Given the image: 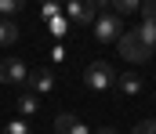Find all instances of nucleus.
I'll return each instance as SVG.
<instances>
[{
  "label": "nucleus",
  "instance_id": "ddd939ff",
  "mask_svg": "<svg viewBox=\"0 0 156 134\" xmlns=\"http://www.w3.org/2000/svg\"><path fill=\"white\" fill-rule=\"evenodd\" d=\"M4 134H33V127H29V120H11L4 127Z\"/></svg>",
  "mask_w": 156,
  "mask_h": 134
},
{
  "label": "nucleus",
  "instance_id": "6e6552de",
  "mask_svg": "<svg viewBox=\"0 0 156 134\" xmlns=\"http://www.w3.org/2000/svg\"><path fill=\"white\" fill-rule=\"evenodd\" d=\"M131 33H134L145 47H153V51H156V22H142V26H138V29H131Z\"/></svg>",
  "mask_w": 156,
  "mask_h": 134
},
{
  "label": "nucleus",
  "instance_id": "20e7f679",
  "mask_svg": "<svg viewBox=\"0 0 156 134\" xmlns=\"http://www.w3.org/2000/svg\"><path fill=\"white\" fill-rule=\"evenodd\" d=\"M94 36H98V44H109V40H120V33H123V18H116L113 11H102L98 18H94Z\"/></svg>",
  "mask_w": 156,
  "mask_h": 134
},
{
  "label": "nucleus",
  "instance_id": "a211bd4d",
  "mask_svg": "<svg viewBox=\"0 0 156 134\" xmlns=\"http://www.w3.org/2000/svg\"><path fill=\"white\" fill-rule=\"evenodd\" d=\"M58 15H62V4H44V11H40V18H47V22L58 18Z\"/></svg>",
  "mask_w": 156,
  "mask_h": 134
},
{
  "label": "nucleus",
  "instance_id": "9b49d317",
  "mask_svg": "<svg viewBox=\"0 0 156 134\" xmlns=\"http://www.w3.org/2000/svg\"><path fill=\"white\" fill-rule=\"evenodd\" d=\"M116 84H120V91H123V94H138V91H142V76H134V73L127 76V73H123Z\"/></svg>",
  "mask_w": 156,
  "mask_h": 134
},
{
  "label": "nucleus",
  "instance_id": "2eb2a0df",
  "mask_svg": "<svg viewBox=\"0 0 156 134\" xmlns=\"http://www.w3.org/2000/svg\"><path fill=\"white\" fill-rule=\"evenodd\" d=\"M66 33H69V22H66L62 15H58V18H51V36H66Z\"/></svg>",
  "mask_w": 156,
  "mask_h": 134
},
{
  "label": "nucleus",
  "instance_id": "7ed1b4c3",
  "mask_svg": "<svg viewBox=\"0 0 156 134\" xmlns=\"http://www.w3.org/2000/svg\"><path fill=\"white\" fill-rule=\"evenodd\" d=\"M83 84L91 91H109L116 84V73H113V65L109 62H91L87 69H83Z\"/></svg>",
  "mask_w": 156,
  "mask_h": 134
},
{
  "label": "nucleus",
  "instance_id": "dca6fc26",
  "mask_svg": "<svg viewBox=\"0 0 156 134\" xmlns=\"http://www.w3.org/2000/svg\"><path fill=\"white\" fill-rule=\"evenodd\" d=\"M18 11H22V0H0V15L11 18V15H18Z\"/></svg>",
  "mask_w": 156,
  "mask_h": 134
},
{
  "label": "nucleus",
  "instance_id": "1a4fd4ad",
  "mask_svg": "<svg viewBox=\"0 0 156 134\" xmlns=\"http://www.w3.org/2000/svg\"><path fill=\"white\" fill-rule=\"evenodd\" d=\"M37 109H40V98L29 94V91H22V94H18V112H22V116H33Z\"/></svg>",
  "mask_w": 156,
  "mask_h": 134
},
{
  "label": "nucleus",
  "instance_id": "0eeeda50",
  "mask_svg": "<svg viewBox=\"0 0 156 134\" xmlns=\"http://www.w3.org/2000/svg\"><path fill=\"white\" fill-rule=\"evenodd\" d=\"M26 91L29 94H47V91H55V73L51 69H37V73H29V80H26Z\"/></svg>",
  "mask_w": 156,
  "mask_h": 134
},
{
  "label": "nucleus",
  "instance_id": "6ab92c4d",
  "mask_svg": "<svg viewBox=\"0 0 156 134\" xmlns=\"http://www.w3.org/2000/svg\"><path fill=\"white\" fill-rule=\"evenodd\" d=\"M62 58H66V47L55 44V47H51V62H62Z\"/></svg>",
  "mask_w": 156,
  "mask_h": 134
},
{
  "label": "nucleus",
  "instance_id": "f8f14e48",
  "mask_svg": "<svg viewBox=\"0 0 156 134\" xmlns=\"http://www.w3.org/2000/svg\"><path fill=\"white\" fill-rule=\"evenodd\" d=\"M138 11V0H113V15L123 18V15H134Z\"/></svg>",
  "mask_w": 156,
  "mask_h": 134
},
{
  "label": "nucleus",
  "instance_id": "9d476101",
  "mask_svg": "<svg viewBox=\"0 0 156 134\" xmlns=\"http://www.w3.org/2000/svg\"><path fill=\"white\" fill-rule=\"evenodd\" d=\"M15 40H18V26L7 22V18H0V47H11Z\"/></svg>",
  "mask_w": 156,
  "mask_h": 134
},
{
  "label": "nucleus",
  "instance_id": "aec40b11",
  "mask_svg": "<svg viewBox=\"0 0 156 134\" xmlns=\"http://www.w3.org/2000/svg\"><path fill=\"white\" fill-rule=\"evenodd\" d=\"M94 134H116V131H113V127H98Z\"/></svg>",
  "mask_w": 156,
  "mask_h": 134
},
{
  "label": "nucleus",
  "instance_id": "f3484780",
  "mask_svg": "<svg viewBox=\"0 0 156 134\" xmlns=\"http://www.w3.org/2000/svg\"><path fill=\"white\" fill-rule=\"evenodd\" d=\"M131 134H156V120H142V123H134V131Z\"/></svg>",
  "mask_w": 156,
  "mask_h": 134
},
{
  "label": "nucleus",
  "instance_id": "423d86ee",
  "mask_svg": "<svg viewBox=\"0 0 156 134\" xmlns=\"http://www.w3.org/2000/svg\"><path fill=\"white\" fill-rule=\"evenodd\" d=\"M55 134H94L76 112H58L55 116Z\"/></svg>",
  "mask_w": 156,
  "mask_h": 134
},
{
  "label": "nucleus",
  "instance_id": "4468645a",
  "mask_svg": "<svg viewBox=\"0 0 156 134\" xmlns=\"http://www.w3.org/2000/svg\"><path fill=\"white\" fill-rule=\"evenodd\" d=\"M138 15H142V22H156V0L138 4Z\"/></svg>",
  "mask_w": 156,
  "mask_h": 134
},
{
  "label": "nucleus",
  "instance_id": "f03ea898",
  "mask_svg": "<svg viewBox=\"0 0 156 134\" xmlns=\"http://www.w3.org/2000/svg\"><path fill=\"white\" fill-rule=\"evenodd\" d=\"M116 47H120V58H127V62H134V65H142V62H149V58H153V47H145L134 33H131V29H127V33H120Z\"/></svg>",
  "mask_w": 156,
  "mask_h": 134
},
{
  "label": "nucleus",
  "instance_id": "39448f33",
  "mask_svg": "<svg viewBox=\"0 0 156 134\" xmlns=\"http://www.w3.org/2000/svg\"><path fill=\"white\" fill-rule=\"evenodd\" d=\"M26 80H29V69H26L22 58H0V84H7V87H22Z\"/></svg>",
  "mask_w": 156,
  "mask_h": 134
},
{
  "label": "nucleus",
  "instance_id": "f257e3e1",
  "mask_svg": "<svg viewBox=\"0 0 156 134\" xmlns=\"http://www.w3.org/2000/svg\"><path fill=\"white\" fill-rule=\"evenodd\" d=\"M105 11V0H91V4H76V0H69L66 7H62V18L66 22H76V26H94V18Z\"/></svg>",
  "mask_w": 156,
  "mask_h": 134
}]
</instances>
